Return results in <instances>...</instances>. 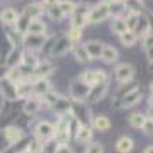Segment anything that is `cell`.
Wrapping results in <instances>:
<instances>
[{"mask_svg": "<svg viewBox=\"0 0 153 153\" xmlns=\"http://www.w3.org/2000/svg\"><path fill=\"white\" fill-rule=\"evenodd\" d=\"M69 91H71L72 102H76V103H84L86 98H88V93H90V86H86V84L77 77V79H74V81L71 83Z\"/></svg>", "mask_w": 153, "mask_h": 153, "instance_id": "cell-1", "label": "cell"}, {"mask_svg": "<svg viewBox=\"0 0 153 153\" xmlns=\"http://www.w3.org/2000/svg\"><path fill=\"white\" fill-rule=\"evenodd\" d=\"M35 136L38 141H52L53 139V136H55V126L50 124V122H47V120H42V122H38L35 127Z\"/></svg>", "mask_w": 153, "mask_h": 153, "instance_id": "cell-2", "label": "cell"}, {"mask_svg": "<svg viewBox=\"0 0 153 153\" xmlns=\"http://www.w3.org/2000/svg\"><path fill=\"white\" fill-rule=\"evenodd\" d=\"M107 17H108V5H107V2H102V4L95 5L93 9H90V12L86 16V22L97 24V22H102Z\"/></svg>", "mask_w": 153, "mask_h": 153, "instance_id": "cell-3", "label": "cell"}, {"mask_svg": "<svg viewBox=\"0 0 153 153\" xmlns=\"http://www.w3.org/2000/svg\"><path fill=\"white\" fill-rule=\"evenodd\" d=\"M0 95H2L4 100H7V102H16V100H19L17 86H16L12 81H9L7 77H2V79H0Z\"/></svg>", "mask_w": 153, "mask_h": 153, "instance_id": "cell-4", "label": "cell"}, {"mask_svg": "<svg viewBox=\"0 0 153 153\" xmlns=\"http://www.w3.org/2000/svg\"><path fill=\"white\" fill-rule=\"evenodd\" d=\"M143 98V91L136 88V90H132L131 93H127L126 97H122L120 100H117L114 107L115 108H129V107H134L136 103H139V100Z\"/></svg>", "mask_w": 153, "mask_h": 153, "instance_id": "cell-5", "label": "cell"}, {"mask_svg": "<svg viewBox=\"0 0 153 153\" xmlns=\"http://www.w3.org/2000/svg\"><path fill=\"white\" fill-rule=\"evenodd\" d=\"M134 77V67L131 64H120L115 69V79L120 84H129Z\"/></svg>", "mask_w": 153, "mask_h": 153, "instance_id": "cell-6", "label": "cell"}, {"mask_svg": "<svg viewBox=\"0 0 153 153\" xmlns=\"http://www.w3.org/2000/svg\"><path fill=\"white\" fill-rule=\"evenodd\" d=\"M24 47L28 52H35V50H40L45 47L47 43V36H36V35H24Z\"/></svg>", "mask_w": 153, "mask_h": 153, "instance_id": "cell-7", "label": "cell"}, {"mask_svg": "<svg viewBox=\"0 0 153 153\" xmlns=\"http://www.w3.org/2000/svg\"><path fill=\"white\" fill-rule=\"evenodd\" d=\"M72 48V43L69 42V38L67 36H60V38H57L53 45H52V50H50V53L52 55H64V53H67L69 50Z\"/></svg>", "mask_w": 153, "mask_h": 153, "instance_id": "cell-8", "label": "cell"}, {"mask_svg": "<svg viewBox=\"0 0 153 153\" xmlns=\"http://www.w3.org/2000/svg\"><path fill=\"white\" fill-rule=\"evenodd\" d=\"M107 91H108V83L95 84V86H91L90 93H88V98H86V102H90V103H97V102H100V100L107 95Z\"/></svg>", "mask_w": 153, "mask_h": 153, "instance_id": "cell-9", "label": "cell"}, {"mask_svg": "<svg viewBox=\"0 0 153 153\" xmlns=\"http://www.w3.org/2000/svg\"><path fill=\"white\" fill-rule=\"evenodd\" d=\"M152 33L150 29V21H148V16L145 14H139V19H138V24H136V29H134V35L138 36V40H145L146 36Z\"/></svg>", "mask_w": 153, "mask_h": 153, "instance_id": "cell-10", "label": "cell"}, {"mask_svg": "<svg viewBox=\"0 0 153 153\" xmlns=\"http://www.w3.org/2000/svg\"><path fill=\"white\" fill-rule=\"evenodd\" d=\"M108 5V17L112 19H122V16L127 14L126 2H107Z\"/></svg>", "mask_w": 153, "mask_h": 153, "instance_id": "cell-11", "label": "cell"}, {"mask_svg": "<svg viewBox=\"0 0 153 153\" xmlns=\"http://www.w3.org/2000/svg\"><path fill=\"white\" fill-rule=\"evenodd\" d=\"M42 98L40 97H35V95H31L29 98H26V102L22 105V112L26 114V115H35L36 112L42 108Z\"/></svg>", "mask_w": 153, "mask_h": 153, "instance_id": "cell-12", "label": "cell"}, {"mask_svg": "<svg viewBox=\"0 0 153 153\" xmlns=\"http://www.w3.org/2000/svg\"><path fill=\"white\" fill-rule=\"evenodd\" d=\"M52 71H53V64L50 60H40L33 71V76H36V79H47V76L52 74Z\"/></svg>", "mask_w": 153, "mask_h": 153, "instance_id": "cell-13", "label": "cell"}, {"mask_svg": "<svg viewBox=\"0 0 153 153\" xmlns=\"http://www.w3.org/2000/svg\"><path fill=\"white\" fill-rule=\"evenodd\" d=\"M4 136L9 141V145H14V143H19L22 138H24V131L17 126H9L7 129L4 131Z\"/></svg>", "mask_w": 153, "mask_h": 153, "instance_id": "cell-14", "label": "cell"}, {"mask_svg": "<svg viewBox=\"0 0 153 153\" xmlns=\"http://www.w3.org/2000/svg\"><path fill=\"white\" fill-rule=\"evenodd\" d=\"M45 12V9H43V4L42 2H35V4H28L26 7H24V12L22 14L28 16L29 19L33 21V19H40V16Z\"/></svg>", "mask_w": 153, "mask_h": 153, "instance_id": "cell-15", "label": "cell"}, {"mask_svg": "<svg viewBox=\"0 0 153 153\" xmlns=\"http://www.w3.org/2000/svg\"><path fill=\"white\" fill-rule=\"evenodd\" d=\"M74 138H76L77 143L90 145L91 139H93V129H91L88 124H86V126H81V127L77 129V132H76V136H74Z\"/></svg>", "mask_w": 153, "mask_h": 153, "instance_id": "cell-16", "label": "cell"}, {"mask_svg": "<svg viewBox=\"0 0 153 153\" xmlns=\"http://www.w3.org/2000/svg\"><path fill=\"white\" fill-rule=\"evenodd\" d=\"M84 48H86V52H88V55H90L91 60L93 59H100L102 50H103V43L97 42V40H91V42L84 43Z\"/></svg>", "mask_w": 153, "mask_h": 153, "instance_id": "cell-17", "label": "cell"}, {"mask_svg": "<svg viewBox=\"0 0 153 153\" xmlns=\"http://www.w3.org/2000/svg\"><path fill=\"white\" fill-rule=\"evenodd\" d=\"M21 60H22V52L14 47V50L5 59V67H9V69H17L21 65Z\"/></svg>", "mask_w": 153, "mask_h": 153, "instance_id": "cell-18", "label": "cell"}, {"mask_svg": "<svg viewBox=\"0 0 153 153\" xmlns=\"http://www.w3.org/2000/svg\"><path fill=\"white\" fill-rule=\"evenodd\" d=\"M26 35H36V36H47V24L40 19H33L29 22V28Z\"/></svg>", "mask_w": 153, "mask_h": 153, "instance_id": "cell-19", "label": "cell"}, {"mask_svg": "<svg viewBox=\"0 0 153 153\" xmlns=\"http://www.w3.org/2000/svg\"><path fill=\"white\" fill-rule=\"evenodd\" d=\"M17 17H19V14L12 7H5L0 10V21L4 22V24H16Z\"/></svg>", "mask_w": 153, "mask_h": 153, "instance_id": "cell-20", "label": "cell"}, {"mask_svg": "<svg viewBox=\"0 0 153 153\" xmlns=\"http://www.w3.org/2000/svg\"><path fill=\"white\" fill-rule=\"evenodd\" d=\"M100 59H102L103 62H107V64H114V62H117L119 52L114 48V47H110V45H103V50H102Z\"/></svg>", "mask_w": 153, "mask_h": 153, "instance_id": "cell-21", "label": "cell"}, {"mask_svg": "<svg viewBox=\"0 0 153 153\" xmlns=\"http://www.w3.org/2000/svg\"><path fill=\"white\" fill-rule=\"evenodd\" d=\"M50 81L48 79H35L33 81V95L35 97H43L47 91H50Z\"/></svg>", "mask_w": 153, "mask_h": 153, "instance_id": "cell-22", "label": "cell"}, {"mask_svg": "<svg viewBox=\"0 0 153 153\" xmlns=\"http://www.w3.org/2000/svg\"><path fill=\"white\" fill-rule=\"evenodd\" d=\"M43 9H45V12H47L53 21H60L64 17L62 12H60V9H59V2H45Z\"/></svg>", "mask_w": 153, "mask_h": 153, "instance_id": "cell-23", "label": "cell"}, {"mask_svg": "<svg viewBox=\"0 0 153 153\" xmlns=\"http://www.w3.org/2000/svg\"><path fill=\"white\" fill-rule=\"evenodd\" d=\"M134 148V141H132L129 136H122V138L117 139L115 143V150L119 153H131V150Z\"/></svg>", "mask_w": 153, "mask_h": 153, "instance_id": "cell-24", "label": "cell"}, {"mask_svg": "<svg viewBox=\"0 0 153 153\" xmlns=\"http://www.w3.org/2000/svg\"><path fill=\"white\" fill-rule=\"evenodd\" d=\"M71 105H72V103H71V100L60 97L55 102V105H53L52 108L57 112V115H64V114H71Z\"/></svg>", "mask_w": 153, "mask_h": 153, "instance_id": "cell-25", "label": "cell"}, {"mask_svg": "<svg viewBox=\"0 0 153 153\" xmlns=\"http://www.w3.org/2000/svg\"><path fill=\"white\" fill-rule=\"evenodd\" d=\"M71 50H72L74 57H76L79 62H88V60H91L90 55H88V52H86V48H84V43H74Z\"/></svg>", "mask_w": 153, "mask_h": 153, "instance_id": "cell-26", "label": "cell"}, {"mask_svg": "<svg viewBox=\"0 0 153 153\" xmlns=\"http://www.w3.org/2000/svg\"><path fill=\"white\" fill-rule=\"evenodd\" d=\"M91 127H95L97 131H108L110 129V120L105 115H98V117L91 119Z\"/></svg>", "mask_w": 153, "mask_h": 153, "instance_id": "cell-27", "label": "cell"}, {"mask_svg": "<svg viewBox=\"0 0 153 153\" xmlns=\"http://www.w3.org/2000/svg\"><path fill=\"white\" fill-rule=\"evenodd\" d=\"M29 22H31V19H29L28 16L19 14V17H17V21H16V33H17V35H22V36H24L26 33H28Z\"/></svg>", "mask_w": 153, "mask_h": 153, "instance_id": "cell-28", "label": "cell"}, {"mask_svg": "<svg viewBox=\"0 0 153 153\" xmlns=\"http://www.w3.org/2000/svg\"><path fill=\"white\" fill-rule=\"evenodd\" d=\"M145 120H146L145 114H141V112H134L131 117H129V124H131L132 129H141L143 124H145Z\"/></svg>", "mask_w": 153, "mask_h": 153, "instance_id": "cell-29", "label": "cell"}, {"mask_svg": "<svg viewBox=\"0 0 153 153\" xmlns=\"http://www.w3.org/2000/svg\"><path fill=\"white\" fill-rule=\"evenodd\" d=\"M122 19H124V24H126V28H127V31L134 33V29H136V24H138V19H139V14H134V12H127V14H126V17H122Z\"/></svg>", "mask_w": 153, "mask_h": 153, "instance_id": "cell-30", "label": "cell"}, {"mask_svg": "<svg viewBox=\"0 0 153 153\" xmlns=\"http://www.w3.org/2000/svg\"><path fill=\"white\" fill-rule=\"evenodd\" d=\"M88 22H86V16L81 14H72L71 16V28L72 29H83Z\"/></svg>", "mask_w": 153, "mask_h": 153, "instance_id": "cell-31", "label": "cell"}, {"mask_svg": "<svg viewBox=\"0 0 153 153\" xmlns=\"http://www.w3.org/2000/svg\"><path fill=\"white\" fill-rule=\"evenodd\" d=\"M79 79H81L86 86H90V88H91V86H95V84H97V81H95V69H90V71L81 72Z\"/></svg>", "mask_w": 153, "mask_h": 153, "instance_id": "cell-32", "label": "cell"}, {"mask_svg": "<svg viewBox=\"0 0 153 153\" xmlns=\"http://www.w3.org/2000/svg\"><path fill=\"white\" fill-rule=\"evenodd\" d=\"M42 98V103H47V105H50V107H53L55 105V102L60 98V95L57 93V91H53V90H50V91H47L43 97H40Z\"/></svg>", "mask_w": 153, "mask_h": 153, "instance_id": "cell-33", "label": "cell"}, {"mask_svg": "<svg viewBox=\"0 0 153 153\" xmlns=\"http://www.w3.org/2000/svg\"><path fill=\"white\" fill-rule=\"evenodd\" d=\"M119 38H120V42H122L124 47H134L136 42H138V36L134 35V33H131V31H126L124 35H120Z\"/></svg>", "mask_w": 153, "mask_h": 153, "instance_id": "cell-34", "label": "cell"}, {"mask_svg": "<svg viewBox=\"0 0 153 153\" xmlns=\"http://www.w3.org/2000/svg\"><path fill=\"white\" fill-rule=\"evenodd\" d=\"M110 28H112V33H115L119 36L124 35L126 31H127V28H126V24H124V19H112Z\"/></svg>", "mask_w": 153, "mask_h": 153, "instance_id": "cell-35", "label": "cell"}, {"mask_svg": "<svg viewBox=\"0 0 153 153\" xmlns=\"http://www.w3.org/2000/svg\"><path fill=\"white\" fill-rule=\"evenodd\" d=\"M59 9H60L64 17L65 16H72L74 9H76V4H72V2H59Z\"/></svg>", "mask_w": 153, "mask_h": 153, "instance_id": "cell-36", "label": "cell"}, {"mask_svg": "<svg viewBox=\"0 0 153 153\" xmlns=\"http://www.w3.org/2000/svg\"><path fill=\"white\" fill-rule=\"evenodd\" d=\"M26 152L28 153H43V143L38 141V139H33V141L28 145Z\"/></svg>", "mask_w": 153, "mask_h": 153, "instance_id": "cell-37", "label": "cell"}, {"mask_svg": "<svg viewBox=\"0 0 153 153\" xmlns=\"http://www.w3.org/2000/svg\"><path fill=\"white\" fill-rule=\"evenodd\" d=\"M65 36H67V38H69V42L74 45V43H77L79 40H81V36H83V29H72V28H71V31Z\"/></svg>", "mask_w": 153, "mask_h": 153, "instance_id": "cell-38", "label": "cell"}, {"mask_svg": "<svg viewBox=\"0 0 153 153\" xmlns=\"http://www.w3.org/2000/svg\"><path fill=\"white\" fill-rule=\"evenodd\" d=\"M86 153H103V146L100 143H93L91 141L90 145L86 146Z\"/></svg>", "mask_w": 153, "mask_h": 153, "instance_id": "cell-39", "label": "cell"}, {"mask_svg": "<svg viewBox=\"0 0 153 153\" xmlns=\"http://www.w3.org/2000/svg\"><path fill=\"white\" fill-rule=\"evenodd\" d=\"M141 131L145 132V134H148V136H153V120L152 119L146 117L145 124H143V127H141Z\"/></svg>", "mask_w": 153, "mask_h": 153, "instance_id": "cell-40", "label": "cell"}, {"mask_svg": "<svg viewBox=\"0 0 153 153\" xmlns=\"http://www.w3.org/2000/svg\"><path fill=\"white\" fill-rule=\"evenodd\" d=\"M136 88H138L136 84H129L127 88H120V90L117 91V100H120L122 97H126L127 93H131V91H132V90H136Z\"/></svg>", "mask_w": 153, "mask_h": 153, "instance_id": "cell-41", "label": "cell"}, {"mask_svg": "<svg viewBox=\"0 0 153 153\" xmlns=\"http://www.w3.org/2000/svg\"><path fill=\"white\" fill-rule=\"evenodd\" d=\"M52 153H74V152H72V148L69 145H55Z\"/></svg>", "mask_w": 153, "mask_h": 153, "instance_id": "cell-42", "label": "cell"}, {"mask_svg": "<svg viewBox=\"0 0 153 153\" xmlns=\"http://www.w3.org/2000/svg\"><path fill=\"white\" fill-rule=\"evenodd\" d=\"M146 57H148V60H150V62L153 60V45L150 47V48H146Z\"/></svg>", "mask_w": 153, "mask_h": 153, "instance_id": "cell-43", "label": "cell"}, {"mask_svg": "<svg viewBox=\"0 0 153 153\" xmlns=\"http://www.w3.org/2000/svg\"><path fill=\"white\" fill-rule=\"evenodd\" d=\"M143 153H153V145L146 146V148H145V152H143Z\"/></svg>", "mask_w": 153, "mask_h": 153, "instance_id": "cell-44", "label": "cell"}, {"mask_svg": "<svg viewBox=\"0 0 153 153\" xmlns=\"http://www.w3.org/2000/svg\"><path fill=\"white\" fill-rule=\"evenodd\" d=\"M148 119H152V120H153V108H152V107L148 108Z\"/></svg>", "mask_w": 153, "mask_h": 153, "instance_id": "cell-45", "label": "cell"}, {"mask_svg": "<svg viewBox=\"0 0 153 153\" xmlns=\"http://www.w3.org/2000/svg\"><path fill=\"white\" fill-rule=\"evenodd\" d=\"M150 107H152V108H153V95H152V97H150Z\"/></svg>", "mask_w": 153, "mask_h": 153, "instance_id": "cell-46", "label": "cell"}, {"mask_svg": "<svg viewBox=\"0 0 153 153\" xmlns=\"http://www.w3.org/2000/svg\"><path fill=\"white\" fill-rule=\"evenodd\" d=\"M150 90H152V95H153V83L150 84Z\"/></svg>", "mask_w": 153, "mask_h": 153, "instance_id": "cell-47", "label": "cell"}, {"mask_svg": "<svg viewBox=\"0 0 153 153\" xmlns=\"http://www.w3.org/2000/svg\"><path fill=\"white\" fill-rule=\"evenodd\" d=\"M150 69L153 71V60H152V62H150Z\"/></svg>", "mask_w": 153, "mask_h": 153, "instance_id": "cell-48", "label": "cell"}, {"mask_svg": "<svg viewBox=\"0 0 153 153\" xmlns=\"http://www.w3.org/2000/svg\"><path fill=\"white\" fill-rule=\"evenodd\" d=\"M17 153H28V152H26V150H22V152H17Z\"/></svg>", "mask_w": 153, "mask_h": 153, "instance_id": "cell-49", "label": "cell"}]
</instances>
